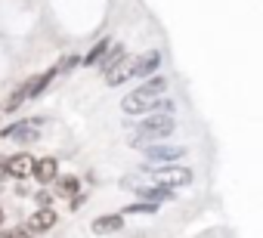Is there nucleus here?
I'll use <instances>...</instances> for the list:
<instances>
[{
    "instance_id": "obj_16",
    "label": "nucleus",
    "mask_w": 263,
    "mask_h": 238,
    "mask_svg": "<svg viewBox=\"0 0 263 238\" xmlns=\"http://www.w3.org/2000/svg\"><path fill=\"white\" fill-rule=\"evenodd\" d=\"M59 195H62V198H68V195H78V180H74V176H65V180H59Z\"/></svg>"
},
{
    "instance_id": "obj_7",
    "label": "nucleus",
    "mask_w": 263,
    "mask_h": 238,
    "mask_svg": "<svg viewBox=\"0 0 263 238\" xmlns=\"http://www.w3.org/2000/svg\"><path fill=\"white\" fill-rule=\"evenodd\" d=\"M143 152H146L149 161H177V158L186 155V146H149L146 143Z\"/></svg>"
},
{
    "instance_id": "obj_10",
    "label": "nucleus",
    "mask_w": 263,
    "mask_h": 238,
    "mask_svg": "<svg viewBox=\"0 0 263 238\" xmlns=\"http://www.w3.org/2000/svg\"><path fill=\"white\" fill-rule=\"evenodd\" d=\"M56 210H50V207H41L37 213H31V220H28V232H50L53 226H56Z\"/></svg>"
},
{
    "instance_id": "obj_15",
    "label": "nucleus",
    "mask_w": 263,
    "mask_h": 238,
    "mask_svg": "<svg viewBox=\"0 0 263 238\" xmlns=\"http://www.w3.org/2000/svg\"><path fill=\"white\" fill-rule=\"evenodd\" d=\"M108 50H111V41H102V44H96V47L87 53V59H84V62H87V65H99V62H102V56H105Z\"/></svg>"
},
{
    "instance_id": "obj_3",
    "label": "nucleus",
    "mask_w": 263,
    "mask_h": 238,
    "mask_svg": "<svg viewBox=\"0 0 263 238\" xmlns=\"http://www.w3.org/2000/svg\"><path fill=\"white\" fill-rule=\"evenodd\" d=\"M121 108H124V114H143V111H171L174 114V102L171 99H164V96H143L137 90L130 96H124Z\"/></svg>"
},
{
    "instance_id": "obj_8",
    "label": "nucleus",
    "mask_w": 263,
    "mask_h": 238,
    "mask_svg": "<svg viewBox=\"0 0 263 238\" xmlns=\"http://www.w3.org/2000/svg\"><path fill=\"white\" fill-rule=\"evenodd\" d=\"M161 68V53L158 50H149V53H143L137 62H134V77H149V74H155Z\"/></svg>"
},
{
    "instance_id": "obj_20",
    "label": "nucleus",
    "mask_w": 263,
    "mask_h": 238,
    "mask_svg": "<svg viewBox=\"0 0 263 238\" xmlns=\"http://www.w3.org/2000/svg\"><path fill=\"white\" fill-rule=\"evenodd\" d=\"M0 223H4V210H0Z\"/></svg>"
},
{
    "instance_id": "obj_6",
    "label": "nucleus",
    "mask_w": 263,
    "mask_h": 238,
    "mask_svg": "<svg viewBox=\"0 0 263 238\" xmlns=\"http://www.w3.org/2000/svg\"><path fill=\"white\" fill-rule=\"evenodd\" d=\"M124 186H137L140 201H155V204H161V201H174V198H177V195H174V189H171V186H161V183L146 186V183H137L134 176H130V180H124Z\"/></svg>"
},
{
    "instance_id": "obj_13",
    "label": "nucleus",
    "mask_w": 263,
    "mask_h": 238,
    "mask_svg": "<svg viewBox=\"0 0 263 238\" xmlns=\"http://www.w3.org/2000/svg\"><path fill=\"white\" fill-rule=\"evenodd\" d=\"M137 93H143V96H164V93H167V77H161V74L152 77V74H149V81L140 84Z\"/></svg>"
},
{
    "instance_id": "obj_1",
    "label": "nucleus",
    "mask_w": 263,
    "mask_h": 238,
    "mask_svg": "<svg viewBox=\"0 0 263 238\" xmlns=\"http://www.w3.org/2000/svg\"><path fill=\"white\" fill-rule=\"evenodd\" d=\"M174 130H177L174 114H171V111H158V114H152V117H146V121H140V124H137L134 136H130V146H134V149H143L146 143L167 140Z\"/></svg>"
},
{
    "instance_id": "obj_19",
    "label": "nucleus",
    "mask_w": 263,
    "mask_h": 238,
    "mask_svg": "<svg viewBox=\"0 0 263 238\" xmlns=\"http://www.w3.org/2000/svg\"><path fill=\"white\" fill-rule=\"evenodd\" d=\"M34 198H37V204H41V207H50V201H53V195H47V192H37Z\"/></svg>"
},
{
    "instance_id": "obj_12",
    "label": "nucleus",
    "mask_w": 263,
    "mask_h": 238,
    "mask_svg": "<svg viewBox=\"0 0 263 238\" xmlns=\"http://www.w3.org/2000/svg\"><path fill=\"white\" fill-rule=\"evenodd\" d=\"M31 176H34L37 183H53V180H56V161H53V158H41V161H34Z\"/></svg>"
},
{
    "instance_id": "obj_14",
    "label": "nucleus",
    "mask_w": 263,
    "mask_h": 238,
    "mask_svg": "<svg viewBox=\"0 0 263 238\" xmlns=\"http://www.w3.org/2000/svg\"><path fill=\"white\" fill-rule=\"evenodd\" d=\"M124 226V220L118 216V213H108V216H99L96 223H93V232H118Z\"/></svg>"
},
{
    "instance_id": "obj_4",
    "label": "nucleus",
    "mask_w": 263,
    "mask_h": 238,
    "mask_svg": "<svg viewBox=\"0 0 263 238\" xmlns=\"http://www.w3.org/2000/svg\"><path fill=\"white\" fill-rule=\"evenodd\" d=\"M53 74L56 71H44V74H37V77H28L13 96H10V102H7V111H13V108H19L22 102H28V99H34V96H41V90L53 81Z\"/></svg>"
},
{
    "instance_id": "obj_9",
    "label": "nucleus",
    "mask_w": 263,
    "mask_h": 238,
    "mask_svg": "<svg viewBox=\"0 0 263 238\" xmlns=\"http://www.w3.org/2000/svg\"><path fill=\"white\" fill-rule=\"evenodd\" d=\"M31 170H34V158L31 155H13V158H7V173L10 176H16V180H25V176H31Z\"/></svg>"
},
{
    "instance_id": "obj_2",
    "label": "nucleus",
    "mask_w": 263,
    "mask_h": 238,
    "mask_svg": "<svg viewBox=\"0 0 263 238\" xmlns=\"http://www.w3.org/2000/svg\"><path fill=\"white\" fill-rule=\"evenodd\" d=\"M146 176L152 183H161V186H171V189H180V186H189L192 183V170L189 167H180V164H167L161 161L158 167H143Z\"/></svg>"
},
{
    "instance_id": "obj_18",
    "label": "nucleus",
    "mask_w": 263,
    "mask_h": 238,
    "mask_svg": "<svg viewBox=\"0 0 263 238\" xmlns=\"http://www.w3.org/2000/svg\"><path fill=\"white\" fill-rule=\"evenodd\" d=\"M74 65H78V59H74V56H68L65 62H59V68H56V71H68V68H74Z\"/></svg>"
},
{
    "instance_id": "obj_17",
    "label": "nucleus",
    "mask_w": 263,
    "mask_h": 238,
    "mask_svg": "<svg viewBox=\"0 0 263 238\" xmlns=\"http://www.w3.org/2000/svg\"><path fill=\"white\" fill-rule=\"evenodd\" d=\"M155 207H158L155 201H137V204L127 207V213H149V210H155Z\"/></svg>"
},
{
    "instance_id": "obj_5",
    "label": "nucleus",
    "mask_w": 263,
    "mask_h": 238,
    "mask_svg": "<svg viewBox=\"0 0 263 238\" xmlns=\"http://www.w3.org/2000/svg\"><path fill=\"white\" fill-rule=\"evenodd\" d=\"M41 117H28V121H16L10 127H4V136L7 140H19V143H34L41 136Z\"/></svg>"
},
{
    "instance_id": "obj_11",
    "label": "nucleus",
    "mask_w": 263,
    "mask_h": 238,
    "mask_svg": "<svg viewBox=\"0 0 263 238\" xmlns=\"http://www.w3.org/2000/svg\"><path fill=\"white\" fill-rule=\"evenodd\" d=\"M124 56H127V53H124V47H111V50L102 56V62H99V71H102V77H108V74H111V71H115V68L124 62Z\"/></svg>"
}]
</instances>
